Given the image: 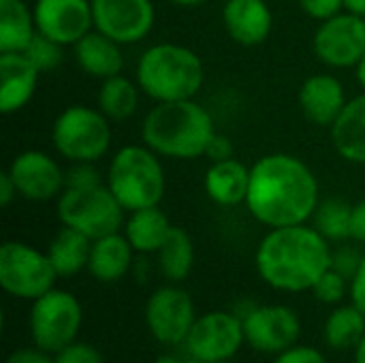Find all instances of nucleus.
<instances>
[{
    "mask_svg": "<svg viewBox=\"0 0 365 363\" xmlns=\"http://www.w3.org/2000/svg\"><path fill=\"white\" fill-rule=\"evenodd\" d=\"M319 203V180L302 158L274 152L250 167L244 205L259 225L267 229L304 225L312 220Z\"/></svg>",
    "mask_w": 365,
    "mask_h": 363,
    "instance_id": "f257e3e1",
    "label": "nucleus"
},
{
    "mask_svg": "<svg viewBox=\"0 0 365 363\" xmlns=\"http://www.w3.org/2000/svg\"><path fill=\"white\" fill-rule=\"evenodd\" d=\"M331 242L308 223L278 227L257 246L255 265L274 291L306 293L331 267Z\"/></svg>",
    "mask_w": 365,
    "mask_h": 363,
    "instance_id": "f03ea898",
    "label": "nucleus"
},
{
    "mask_svg": "<svg viewBox=\"0 0 365 363\" xmlns=\"http://www.w3.org/2000/svg\"><path fill=\"white\" fill-rule=\"evenodd\" d=\"M214 135L212 113L195 98L156 103L141 122V141L160 158L171 160L205 156Z\"/></svg>",
    "mask_w": 365,
    "mask_h": 363,
    "instance_id": "7ed1b4c3",
    "label": "nucleus"
},
{
    "mask_svg": "<svg viewBox=\"0 0 365 363\" xmlns=\"http://www.w3.org/2000/svg\"><path fill=\"white\" fill-rule=\"evenodd\" d=\"M135 79L154 103L195 98L205 83V66L197 51L180 43H156L137 60Z\"/></svg>",
    "mask_w": 365,
    "mask_h": 363,
    "instance_id": "20e7f679",
    "label": "nucleus"
},
{
    "mask_svg": "<svg viewBox=\"0 0 365 363\" xmlns=\"http://www.w3.org/2000/svg\"><path fill=\"white\" fill-rule=\"evenodd\" d=\"M105 184L128 212L160 205L167 178L160 156L143 141L122 145L109 160L105 171Z\"/></svg>",
    "mask_w": 365,
    "mask_h": 363,
    "instance_id": "39448f33",
    "label": "nucleus"
},
{
    "mask_svg": "<svg viewBox=\"0 0 365 363\" xmlns=\"http://www.w3.org/2000/svg\"><path fill=\"white\" fill-rule=\"evenodd\" d=\"M53 150L68 163H98L111 148V120L90 105H68L51 124Z\"/></svg>",
    "mask_w": 365,
    "mask_h": 363,
    "instance_id": "423d86ee",
    "label": "nucleus"
},
{
    "mask_svg": "<svg viewBox=\"0 0 365 363\" xmlns=\"http://www.w3.org/2000/svg\"><path fill=\"white\" fill-rule=\"evenodd\" d=\"M56 214L62 227L75 229L92 242L124 227L126 210L113 197L107 184L73 188L66 186L56 203Z\"/></svg>",
    "mask_w": 365,
    "mask_h": 363,
    "instance_id": "0eeeda50",
    "label": "nucleus"
},
{
    "mask_svg": "<svg viewBox=\"0 0 365 363\" xmlns=\"http://www.w3.org/2000/svg\"><path fill=\"white\" fill-rule=\"evenodd\" d=\"M81 325V302L71 291L58 287L36 297L28 312V332L32 344L41 347L51 355L77 342Z\"/></svg>",
    "mask_w": 365,
    "mask_h": 363,
    "instance_id": "6e6552de",
    "label": "nucleus"
},
{
    "mask_svg": "<svg viewBox=\"0 0 365 363\" xmlns=\"http://www.w3.org/2000/svg\"><path fill=\"white\" fill-rule=\"evenodd\" d=\"M58 278L47 250L17 240H9L0 246V287L6 295L34 302L51 291Z\"/></svg>",
    "mask_w": 365,
    "mask_h": 363,
    "instance_id": "1a4fd4ad",
    "label": "nucleus"
},
{
    "mask_svg": "<svg viewBox=\"0 0 365 363\" xmlns=\"http://www.w3.org/2000/svg\"><path fill=\"white\" fill-rule=\"evenodd\" d=\"M197 317L199 315L190 293L175 282L158 287L148 297L143 308L145 327L163 347H184Z\"/></svg>",
    "mask_w": 365,
    "mask_h": 363,
    "instance_id": "9d476101",
    "label": "nucleus"
},
{
    "mask_svg": "<svg viewBox=\"0 0 365 363\" xmlns=\"http://www.w3.org/2000/svg\"><path fill=\"white\" fill-rule=\"evenodd\" d=\"M246 344L244 323L237 312L212 310L199 315L186 342V355L205 363H227Z\"/></svg>",
    "mask_w": 365,
    "mask_h": 363,
    "instance_id": "9b49d317",
    "label": "nucleus"
},
{
    "mask_svg": "<svg viewBox=\"0 0 365 363\" xmlns=\"http://www.w3.org/2000/svg\"><path fill=\"white\" fill-rule=\"evenodd\" d=\"M244 323L246 344L257 353L278 355L299 342L302 319L284 304H261L250 306L240 315Z\"/></svg>",
    "mask_w": 365,
    "mask_h": 363,
    "instance_id": "f8f14e48",
    "label": "nucleus"
},
{
    "mask_svg": "<svg viewBox=\"0 0 365 363\" xmlns=\"http://www.w3.org/2000/svg\"><path fill=\"white\" fill-rule=\"evenodd\" d=\"M312 49L329 68H355L365 56V17L340 11L321 21L312 39Z\"/></svg>",
    "mask_w": 365,
    "mask_h": 363,
    "instance_id": "ddd939ff",
    "label": "nucleus"
},
{
    "mask_svg": "<svg viewBox=\"0 0 365 363\" xmlns=\"http://www.w3.org/2000/svg\"><path fill=\"white\" fill-rule=\"evenodd\" d=\"M92 15L94 30L120 45L141 43L156 24L152 0H92Z\"/></svg>",
    "mask_w": 365,
    "mask_h": 363,
    "instance_id": "4468645a",
    "label": "nucleus"
},
{
    "mask_svg": "<svg viewBox=\"0 0 365 363\" xmlns=\"http://www.w3.org/2000/svg\"><path fill=\"white\" fill-rule=\"evenodd\" d=\"M17 186V195L26 201H51L66 188V171L43 150H24L6 167Z\"/></svg>",
    "mask_w": 365,
    "mask_h": 363,
    "instance_id": "2eb2a0df",
    "label": "nucleus"
},
{
    "mask_svg": "<svg viewBox=\"0 0 365 363\" xmlns=\"http://www.w3.org/2000/svg\"><path fill=\"white\" fill-rule=\"evenodd\" d=\"M36 32L73 47L90 30H94L92 0H34Z\"/></svg>",
    "mask_w": 365,
    "mask_h": 363,
    "instance_id": "dca6fc26",
    "label": "nucleus"
},
{
    "mask_svg": "<svg viewBox=\"0 0 365 363\" xmlns=\"http://www.w3.org/2000/svg\"><path fill=\"white\" fill-rule=\"evenodd\" d=\"M299 109L304 118L321 128H331V124L342 113L344 105L349 103L342 81L331 73H317L310 75L297 94Z\"/></svg>",
    "mask_w": 365,
    "mask_h": 363,
    "instance_id": "f3484780",
    "label": "nucleus"
},
{
    "mask_svg": "<svg viewBox=\"0 0 365 363\" xmlns=\"http://www.w3.org/2000/svg\"><path fill=\"white\" fill-rule=\"evenodd\" d=\"M222 24L237 45L257 47L274 30V11L267 0H227L222 6Z\"/></svg>",
    "mask_w": 365,
    "mask_h": 363,
    "instance_id": "a211bd4d",
    "label": "nucleus"
},
{
    "mask_svg": "<svg viewBox=\"0 0 365 363\" xmlns=\"http://www.w3.org/2000/svg\"><path fill=\"white\" fill-rule=\"evenodd\" d=\"M41 71L24 51L0 53V111L13 116L34 96Z\"/></svg>",
    "mask_w": 365,
    "mask_h": 363,
    "instance_id": "6ab92c4d",
    "label": "nucleus"
},
{
    "mask_svg": "<svg viewBox=\"0 0 365 363\" xmlns=\"http://www.w3.org/2000/svg\"><path fill=\"white\" fill-rule=\"evenodd\" d=\"M122 47L124 45L105 36L103 32L90 30L83 39H79L73 45V58L86 75L103 81L122 73L124 68Z\"/></svg>",
    "mask_w": 365,
    "mask_h": 363,
    "instance_id": "aec40b11",
    "label": "nucleus"
},
{
    "mask_svg": "<svg viewBox=\"0 0 365 363\" xmlns=\"http://www.w3.org/2000/svg\"><path fill=\"white\" fill-rule=\"evenodd\" d=\"M135 255V248L122 231L98 237L92 242L88 274L103 285L118 282L133 270Z\"/></svg>",
    "mask_w": 365,
    "mask_h": 363,
    "instance_id": "412c9836",
    "label": "nucleus"
},
{
    "mask_svg": "<svg viewBox=\"0 0 365 363\" xmlns=\"http://www.w3.org/2000/svg\"><path fill=\"white\" fill-rule=\"evenodd\" d=\"M250 186V167L240 163L237 158L216 160L207 167L203 178L205 195L212 203L220 208H235L246 203Z\"/></svg>",
    "mask_w": 365,
    "mask_h": 363,
    "instance_id": "4be33fe9",
    "label": "nucleus"
},
{
    "mask_svg": "<svg viewBox=\"0 0 365 363\" xmlns=\"http://www.w3.org/2000/svg\"><path fill=\"white\" fill-rule=\"evenodd\" d=\"M336 152L353 163L365 165V92L351 98L329 128Z\"/></svg>",
    "mask_w": 365,
    "mask_h": 363,
    "instance_id": "5701e85b",
    "label": "nucleus"
},
{
    "mask_svg": "<svg viewBox=\"0 0 365 363\" xmlns=\"http://www.w3.org/2000/svg\"><path fill=\"white\" fill-rule=\"evenodd\" d=\"M173 225L169 216L160 210V205L143 208L137 212H128L124 220L122 233L130 242L137 255H156L165 240L169 237Z\"/></svg>",
    "mask_w": 365,
    "mask_h": 363,
    "instance_id": "b1692460",
    "label": "nucleus"
},
{
    "mask_svg": "<svg viewBox=\"0 0 365 363\" xmlns=\"http://www.w3.org/2000/svg\"><path fill=\"white\" fill-rule=\"evenodd\" d=\"M92 240L83 233L62 227L47 246V257L60 278H73L88 270Z\"/></svg>",
    "mask_w": 365,
    "mask_h": 363,
    "instance_id": "393cba45",
    "label": "nucleus"
},
{
    "mask_svg": "<svg viewBox=\"0 0 365 363\" xmlns=\"http://www.w3.org/2000/svg\"><path fill=\"white\" fill-rule=\"evenodd\" d=\"M34 36L32 6L26 0H0V53L24 51Z\"/></svg>",
    "mask_w": 365,
    "mask_h": 363,
    "instance_id": "a878e982",
    "label": "nucleus"
},
{
    "mask_svg": "<svg viewBox=\"0 0 365 363\" xmlns=\"http://www.w3.org/2000/svg\"><path fill=\"white\" fill-rule=\"evenodd\" d=\"M141 88L137 81L124 77L122 73L101 81L96 92V107L111 120V122H126L137 113Z\"/></svg>",
    "mask_w": 365,
    "mask_h": 363,
    "instance_id": "bb28decb",
    "label": "nucleus"
},
{
    "mask_svg": "<svg viewBox=\"0 0 365 363\" xmlns=\"http://www.w3.org/2000/svg\"><path fill=\"white\" fill-rule=\"evenodd\" d=\"M365 334V315L355 304L336 306L323 323V340L331 351H353Z\"/></svg>",
    "mask_w": 365,
    "mask_h": 363,
    "instance_id": "cd10ccee",
    "label": "nucleus"
},
{
    "mask_svg": "<svg viewBox=\"0 0 365 363\" xmlns=\"http://www.w3.org/2000/svg\"><path fill=\"white\" fill-rule=\"evenodd\" d=\"M158 270L167 282H182L190 276L195 267V244L186 229L175 227L171 229L169 237L156 252Z\"/></svg>",
    "mask_w": 365,
    "mask_h": 363,
    "instance_id": "c85d7f7f",
    "label": "nucleus"
},
{
    "mask_svg": "<svg viewBox=\"0 0 365 363\" xmlns=\"http://www.w3.org/2000/svg\"><path fill=\"white\" fill-rule=\"evenodd\" d=\"M351 214H353V203L338 197H329L317 205L312 216V227L327 242L340 244L351 240Z\"/></svg>",
    "mask_w": 365,
    "mask_h": 363,
    "instance_id": "c756f323",
    "label": "nucleus"
},
{
    "mask_svg": "<svg viewBox=\"0 0 365 363\" xmlns=\"http://www.w3.org/2000/svg\"><path fill=\"white\" fill-rule=\"evenodd\" d=\"M314 295V300L323 306H340L349 295H351V280L344 278L342 274H338L336 270H327L319 280L317 285L312 287L310 291Z\"/></svg>",
    "mask_w": 365,
    "mask_h": 363,
    "instance_id": "7c9ffc66",
    "label": "nucleus"
},
{
    "mask_svg": "<svg viewBox=\"0 0 365 363\" xmlns=\"http://www.w3.org/2000/svg\"><path fill=\"white\" fill-rule=\"evenodd\" d=\"M62 49H64V45H60V43H56V41H51V39L36 32V36L24 49V53L30 58V62L41 73H49V71H56L62 64V58H64Z\"/></svg>",
    "mask_w": 365,
    "mask_h": 363,
    "instance_id": "2f4dec72",
    "label": "nucleus"
},
{
    "mask_svg": "<svg viewBox=\"0 0 365 363\" xmlns=\"http://www.w3.org/2000/svg\"><path fill=\"white\" fill-rule=\"evenodd\" d=\"M53 363H105L103 353L88 342H73L53 355Z\"/></svg>",
    "mask_w": 365,
    "mask_h": 363,
    "instance_id": "473e14b6",
    "label": "nucleus"
},
{
    "mask_svg": "<svg viewBox=\"0 0 365 363\" xmlns=\"http://www.w3.org/2000/svg\"><path fill=\"white\" fill-rule=\"evenodd\" d=\"M364 252L357 246L351 244H342L336 250H331V270H336L338 274H342L344 278H353L355 272L359 270Z\"/></svg>",
    "mask_w": 365,
    "mask_h": 363,
    "instance_id": "72a5a7b5",
    "label": "nucleus"
},
{
    "mask_svg": "<svg viewBox=\"0 0 365 363\" xmlns=\"http://www.w3.org/2000/svg\"><path fill=\"white\" fill-rule=\"evenodd\" d=\"M94 165L96 163H71V169L66 171V186L83 188L105 184V175Z\"/></svg>",
    "mask_w": 365,
    "mask_h": 363,
    "instance_id": "f704fd0d",
    "label": "nucleus"
},
{
    "mask_svg": "<svg viewBox=\"0 0 365 363\" xmlns=\"http://www.w3.org/2000/svg\"><path fill=\"white\" fill-rule=\"evenodd\" d=\"M272 363H327V357L321 349L297 342L295 347L278 353Z\"/></svg>",
    "mask_w": 365,
    "mask_h": 363,
    "instance_id": "c9c22d12",
    "label": "nucleus"
},
{
    "mask_svg": "<svg viewBox=\"0 0 365 363\" xmlns=\"http://www.w3.org/2000/svg\"><path fill=\"white\" fill-rule=\"evenodd\" d=\"M297 4L308 17L319 21H325L344 11V0H297Z\"/></svg>",
    "mask_w": 365,
    "mask_h": 363,
    "instance_id": "e433bc0d",
    "label": "nucleus"
},
{
    "mask_svg": "<svg viewBox=\"0 0 365 363\" xmlns=\"http://www.w3.org/2000/svg\"><path fill=\"white\" fill-rule=\"evenodd\" d=\"M4 363H53V355L43 351L36 344H30V347H21L9 353Z\"/></svg>",
    "mask_w": 365,
    "mask_h": 363,
    "instance_id": "4c0bfd02",
    "label": "nucleus"
},
{
    "mask_svg": "<svg viewBox=\"0 0 365 363\" xmlns=\"http://www.w3.org/2000/svg\"><path fill=\"white\" fill-rule=\"evenodd\" d=\"M233 152H235V148H233V141L227 137V135H220V133H216L214 135V139L210 141V145H207V152H205V156L212 160V163H216V160H227V158H233Z\"/></svg>",
    "mask_w": 365,
    "mask_h": 363,
    "instance_id": "58836bf2",
    "label": "nucleus"
},
{
    "mask_svg": "<svg viewBox=\"0 0 365 363\" xmlns=\"http://www.w3.org/2000/svg\"><path fill=\"white\" fill-rule=\"evenodd\" d=\"M351 304H355L365 315V250L359 263V270L355 272V276L351 278V295H349Z\"/></svg>",
    "mask_w": 365,
    "mask_h": 363,
    "instance_id": "ea45409f",
    "label": "nucleus"
},
{
    "mask_svg": "<svg viewBox=\"0 0 365 363\" xmlns=\"http://www.w3.org/2000/svg\"><path fill=\"white\" fill-rule=\"evenodd\" d=\"M351 240L359 246H365V199L353 203L351 214Z\"/></svg>",
    "mask_w": 365,
    "mask_h": 363,
    "instance_id": "a19ab883",
    "label": "nucleus"
},
{
    "mask_svg": "<svg viewBox=\"0 0 365 363\" xmlns=\"http://www.w3.org/2000/svg\"><path fill=\"white\" fill-rule=\"evenodd\" d=\"M17 197H19V195H17V186H15V182L11 180L9 171L4 169V171L0 173V205H2V208H9Z\"/></svg>",
    "mask_w": 365,
    "mask_h": 363,
    "instance_id": "79ce46f5",
    "label": "nucleus"
},
{
    "mask_svg": "<svg viewBox=\"0 0 365 363\" xmlns=\"http://www.w3.org/2000/svg\"><path fill=\"white\" fill-rule=\"evenodd\" d=\"M344 11L365 17V0H344Z\"/></svg>",
    "mask_w": 365,
    "mask_h": 363,
    "instance_id": "37998d69",
    "label": "nucleus"
},
{
    "mask_svg": "<svg viewBox=\"0 0 365 363\" xmlns=\"http://www.w3.org/2000/svg\"><path fill=\"white\" fill-rule=\"evenodd\" d=\"M353 362L365 363V334H364V338L359 340V344L353 349Z\"/></svg>",
    "mask_w": 365,
    "mask_h": 363,
    "instance_id": "c03bdc74",
    "label": "nucleus"
},
{
    "mask_svg": "<svg viewBox=\"0 0 365 363\" xmlns=\"http://www.w3.org/2000/svg\"><path fill=\"white\" fill-rule=\"evenodd\" d=\"M167 2H171V4H175V6H182V9H195V6L205 4L207 0H167Z\"/></svg>",
    "mask_w": 365,
    "mask_h": 363,
    "instance_id": "a18cd8bd",
    "label": "nucleus"
},
{
    "mask_svg": "<svg viewBox=\"0 0 365 363\" xmlns=\"http://www.w3.org/2000/svg\"><path fill=\"white\" fill-rule=\"evenodd\" d=\"M186 357H180V355H173V353H165V355H158L152 363H184Z\"/></svg>",
    "mask_w": 365,
    "mask_h": 363,
    "instance_id": "49530a36",
    "label": "nucleus"
},
{
    "mask_svg": "<svg viewBox=\"0 0 365 363\" xmlns=\"http://www.w3.org/2000/svg\"><path fill=\"white\" fill-rule=\"evenodd\" d=\"M355 77H357V81H359V86L364 88L365 92V56L357 62V66H355Z\"/></svg>",
    "mask_w": 365,
    "mask_h": 363,
    "instance_id": "de8ad7c7",
    "label": "nucleus"
},
{
    "mask_svg": "<svg viewBox=\"0 0 365 363\" xmlns=\"http://www.w3.org/2000/svg\"><path fill=\"white\" fill-rule=\"evenodd\" d=\"M184 363H205V362H199V359H195V357L186 355V359H184Z\"/></svg>",
    "mask_w": 365,
    "mask_h": 363,
    "instance_id": "09e8293b",
    "label": "nucleus"
}]
</instances>
